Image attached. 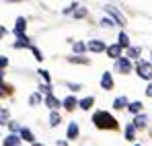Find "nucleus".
Returning <instances> with one entry per match:
<instances>
[{
    "label": "nucleus",
    "mask_w": 152,
    "mask_h": 146,
    "mask_svg": "<svg viewBox=\"0 0 152 146\" xmlns=\"http://www.w3.org/2000/svg\"><path fill=\"white\" fill-rule=\"evenodd\" d=\"M93 123H95L99 130H117V128H119V122H117L111 113H107V111H95Z\"/></svg>",
    "instance_id": "f257e3e1"
},
{
    "label": "nucleus",
    "mask_w": 152,
    "mask_h": 146,
    "mask_svg": "<svg viewBox=\"0 0 152 146\" xmlns=\"http://www.w3.org/2000/svg\"><path fill=\"white\" fill-rule=\"evenodd\" d=\"M136 72H138L140 78L150 80V78H152V64H150V62H146V60H138V64H136Z\"/></svg>",
    "instance_id": "f03ea898"
},
{
    "label": "nucleus",
    "mask_w": 152,
    "mask_h": 146,
    "mask_svg": "<svg viewBox=\"0 0 152 146\" xmlns=\"http://www.w3.org/2000/svg\"><path fill=\"white\" fill-rule=\"evenodd\" d=\"M105 12H109V15H111V17L117 21V25H121V27L126 25V17L119 12V8H117V6H113V4H107V6H105Z\"/></svg>",
    "instance_id": "7ed1b4c3"
},
{
    "label": "nucleus",
    "mask_w": 152,
    "mask_h": 146,
    "mask_svg": "<svg viewBox=\"0 0 152 146\" xmlns=\"http://www.w3.org/2000/svg\"><path fill=\"white\" fill-rule=\"evenodd\" d=\"M115 70H117L119 74H129L132 72V60H127V58L115 60Z\"/></svg>",
    "instance_id": "20e7f679"
},
{
    "label": "nucleus",
    "mask_w": 152,
    "mask_h": 146,
    "mask_svg": "<svg viewBox=\"0 0 152 146\" xmlns=\"http://www.w3.org/2000/svg\"><path fill=\"white\" fill-rule=\"evenodd\" d=\"M27 31V19L25 17H19L17 21H15V27H12V33L19 37V35H25Z\"/></svg>",
    "instance_id": "39448f33"
},
{
    "label": "nucleus",
    "mask_w": 152,
    "mask_h": 146,
    "mask_svg": "<svg viewBox=\"0 0 152 146\" xmlns=\"http://www.w3.org/2000/svg\"><path fill=\"white\" fill-rule=\"evenodd\" d=\"M88 49L93 54H101V51H107V45H105L103 39H91L88 41Z\"/></svg>",
    "instance_id": "423d86ee"
},
{
    "label": "nucleus",
    "mask_w": 152,
    "mask_h": 146,
    "mask_svg": "<svg viewBox=\"0 0 152 146\" xmlns=\"http://www.w3.org/2000/svg\"><path fill=\"white\" fill-rule=\"evenodd\" d=\"M21 136L19 134H8L4 140H2V146H21Z\"/></svg>",
    "instance_id": "0eeeda50"
},
{
    "label": "nucleus",
    "mask_w": 152,
    "mask_h": 146,
    "mask_svg": "<svg viewBox=\"0 0 152 146\" xmlns=\"http://www.w3.org/2000/svg\"><path fill=\"white\" fill-rule=\"evenodd\" d=\"M31 45H33V43H31V39H29V37H27V35H19V37H17V41H15V43H12V48H15V49L31 48Z\"/></svg>",
    "instance_id": "6e6552de"
},
{
    "label": "nucleus",
    "mask_w": 152,
    "mask_h": 146,
    "mask_svg": "<svg viewBox=\"0 0 152 146\" xmlns=\"http://www.w3.org/2000/svg\"><path fill=\"white\" fill-rule=\"evenodd\" d=\"M101 89H103V91H111V89H113V76H111V72H103V76H101Z\"/></svg>",
    "instance_id": "1a4fd4ad"
},
{
    "label": "nucleus",
    "mask_w": 152,
    "mask_h": 146,
    "mask_svg": "<svg viewBox=\"0 0 152 146\" xmlns=\"http://www.w3.org/2000/svg\"><path fill=\"white\" fill-rule=\"evenodd\" d=\"M78 134H80V128H78V123H76V122H70V123H68V130H66V136H68V140H76V138H78Z\"/></svg>",
    "instance_id": "9d476101"
},
{
    "label": "nucleus",
    "mask_w": 152,
    "mask_h": 146,
    "mask_svg": "<svg viewBox=\"0 0 152 146\" xmlns=\"http://www.w3.org/2000/svg\"><path fill=\"white\" fill-rule=\"evenodd\" d=\"M136 130H144L146 125H148V115L146 113H140V115H136V120H134V123H132Z\"/></svg>",
    "instance_id": "9b49d317"
},
{
    "label": "nucleus",
    "mask_w": 152,
    "mask_h": 146,
    "mask_svg": "<svg viewBox=\"0 0 152 146\" xmlns=\"http://www.w3.org/2000/svg\"><path fill=\"white\" fill-rule=\"evenodd\" d=\"M62 105H64V109H66V111H74L76 105H78V99H76L74 95H68V97L62 101Z\"/></svg>",
    "instance_id": "f8f14e48"
},
{
    "label": "nucleus",
    "mask_w": 152,
    "mask_h": 146,
    "mask_svg": "<svg viewBox=\"0 0 152 146\" xmlns=\"http://www.w3.org/2000/svg\"><path fill=\"white\" fill-rule=\"evenodd\" d=\"M107 56H109L111 60H119V58H121V48H119L117 43L107 45Z\"/></svg>",
    "instance_id": "ddd939ff"
},
{
    "label": "nucleus",
    "mask_w": 152,
    "mask_h": 146,
    "mask_svg": "<svg viewBox=\"0 0 152 146\" xmlns=\"http://www.w3.org/2000/svg\"><path fill=\"white\" fill-rule=\"evenodd\" d=\"M19 136H21V140L23 142H29V144H35V134L29 130V128H23L21 132H19Z\"/></svg>",
    "instance_id": "4468645a"
},
{
    "label": "nucleus",
    "mask_w": 152,
    "mask_h": 146,
    "mask_svg": "<svg viewBox=\"0 0 152 146\" xmlns=\"http://www.w3.org/2000/svg\"><path fill=\"white\" fill-rule=\"evenodd\" d=\"M43 103L48 105V109H51V111H56V109L62 105V101H58V99H56V95H48V97L43 99Z\"/></svg>",
    "instance_id": "2eb2a0df"
},
{
    "label": "nucleus",
    "mask_w": 152,
    "mask_h": 146,
    "mask_svg": "<svg viewBox=\"0 0 152 146\" xmlns=\"http://www.w3.org/2000/svg\"><path fill=\"white\" fill-rule=\"evenodd\" d=\"M142 109H144L142 101H132V103L127 105V111H129V113H134V115H140V113H142Z\"/></svg>",
    "instance_id": "dca6fc26"
},
{
    "label": "nucleus",
    "mask_w": 152,
    "mask_h": 146,
    "mask_svg": "<svg viewBox=\"0 0 152 146\" xmlns=\"http://www.w3.org/2000/svg\"><path fill=\"white\" fill-rule=\"evenodd\" d=\"M93 105H95V97H84V99L78 101V107H80L82 111H88Z\"/></svg>",
    "instance_id": "f3484780"
},
{
    "label": "nucleus",
    "mask_w": 152,
    "mask_h": 146,
    "mask_svg": "<svg viewBox=\"0 0 152 146\" xmlns=\"http://www.w3.org/2000/svg\"><path fill=\"white\" fill-rule=\"evenodd\" d=\"M127 105H129L127 97H117L113 101V107H115V109H127Z\"/></svg>",
    "instance_id": "a211bd4d"
},
{
    "label": "nucleus",
    "mask_w": 152,
    "mask_h": 146,
    "mask_svg": "<svg viewBox=\"0 0 152 146\" xmlns=\"http://www.w3.org/2000/svg\"><path fill=\"white\" fill-rule=\"evenodd\" d=\"M8 122H10V111L6 107H2L0 109V125H8Z\"/></svg>",
    "instance_id": "6ab92c4d"
},
{
    "label": "nucleus",
    "mask_w": 152,
    "mask_h": 146,
    "mask_svg": "<svg viewBox=\"0 0 152 146\" xmlns=\"http://www.w3.org/2000/svg\"><path fill=\"white\" fill-rule=\"evenodd\" d=\"M117 45L124 49V48H129V37H127V33H119V37H117Z\"/></svg>",
    "instance_id": "aec40b11"
},
{
    "label": "nucleus",
    "mask_w": 152,
    "mask_h": 146,
    "mask_svg": "<svg viewBox=\"0 0 152 146\" xmlns=\"http://www.w3.org/2000/svg\"><path fill=\"white\" fill-rule=\"evenodd\" d=\"M60 122H62V115H60L58 111H51V113H50V125H51V128H58Z\"/></svg>",
    "instance_id": "412c9836"
},
{
    "label": "nucleus",
    "mask_w": 152,
    "mask_h": 146,
    "mask_svg": "<svg viewBox=\"0 0 152 146\" xmlns=\"http://www.w3.org/2000/svg\"><path fill=\"white\" fill-rule=\"evenodd\" d=\"M142 54V48H127V60H138Z\"/></svg>",
    "instance_id": "4be33fe9"
},
{
    "label": "nucleus",
    "mask_w": 152,
    "mask_h": 146,
    "mask_svg": "<svg viewBox=\"0 0 152 146\" xmlns=\"http://www.w3.org/2000/svg\"><path fill=\"white\" fill-rule=\"evenodd\" d=\"M126 140H129V142L136 140V128H134L132 123H127V125H126Z\"/></svg>",
    "instance_id": "5701e85b"
},
{
    "label": "nucleus",
    "mask_w": 152,
    "mask_h": 146,
    "mask_svg": "<svg viewBox=\"0 0 152 146\" xmlns=\"http://www.w3.org/2000/svg\"><path fill=\"white\" fill-rule=\"evenodd\" d=\"M41 103V93H33V95H29V105L31 107H37Z\"/></svg>",
    "instance_id": "b1692460"
},
{
    "label": "nucleus",
    "mask_w": 152,
    "mask_h": 146,
    "mask_svg": "<svg viewBox=\"0 0 152 146\" xmlns=\"http://www.w3.org/2000/svg\"><path fill=\"white\" fill-rule=\"evenodd\" d=\"M72 45H74V54H84V51L88 49V45H86V43H82V41H74Z\"/></svg>",
    "instance_id": "393cba45"
},
{
    "label": "nucleus",
    "mask_w": 152,
    "mask_h": 146,
    "mask_svg": "<svg viewBox=\"0 0 152 146\" xmlns=\"http://www.w3.org/2000/svg\"><path fill=\"white\" fill-rule=\"evenodd\" d=\"M31 54H33V56H35V60H37V62H43V60H45V58H43V54H41V49L39 48H35V45H31Z\"/></svg>",
    "instance_id": "a878e982"
},
{
    "label": "nucleus",
    "mask_w": 152,
    "mask_h": 146,
    "mask_svg": "<svg viewBox=\"0 0 152 146\" xmlns=\"http://www.w3.org/2000/svg\"><path fill=\"white\" fill-rule=\"evenodd\" d=\"M8 130H10V134H19L23 130V125L19 122H8Z\"/></svg>",
    "instance_id": "bb28decb"
},
{
    "label": "nucleus",
    "mask_w": 152,
    "mask_h": 146,
    "mask_svg": "<svg viewBox=\"0 0 152 146\" xmlns=\"http://www.w3.org/2000/svg\"><path fill=\"white\" fill-rule=\"evenodd\" d=\"M68 62H72V64H88V60L80 58V56H68Z\"/></svg>",
    "instance_id": "cd10ccee"
},
{
    "label": "nucleus",
    "mask_w": 152,
    "mask_h": 146,
    "mask_svg": "<svg viewBox=\"0 0 152 146\" xmlns=\"http://www.w3.org/2000/svg\"><path fill=\"white\" fill-rule=\"evenodd\" d=\"M78 6H80V4H76V2H72V4L64 6V10H62V12H64V15H74V10L78 8Z\"/></svg>",
    "instance_id": "c85d7f7f"
},
{
    "label": "nucleus",
    "mask_w": 152,
    "mask_h": 146,
    "mask_svg": "<svg viewBox=\"0 0 152 146\" xmlns=\"http://www.w3.org/2000/svg\"><path fill=\"white\" fill-rule=\"evenodd\" d=\"M86 12H88V10H86L84 6H78V8L74 10V19H82V17H86Z\"/></svg>",
    "instance_id": "c756f323"
},
{
    "label": "nucleus",
    "mask_w": 152,
    "mask_h": 146,
    "mask_svg": "<svg viewBox=\"0 0 152 146\" xmlns=\"http://www.w3.org/2000/svg\"><path fill=\"white\" fill-rule=\"evenodd\" d=\"M39 93H43L48 97V95H53V89H51V84H41L39 87Z\"/></svg>",
    "instance_id": "7c9ffc66"
},
{
    "label": "nucleus",
    "mask_w": 152,
    "mask_h": 146,
    "mask_svg": "<svg viewBox=\"0 0 152 146\" xmlns=\"http://www.w3.org/2000/svg\"><path fill=\"white\" fill-rule=\"evenodd\" d=\"M39 74H41V78L45 80V84H51V82H50L51 76H50V72H48V70H43V68H41V70H39Z\"/></svg>",
    "instance_id": "2f4dec72"
},
{
    "label": "nucleus",
    "mask_w": 152,
    "mask_h": 146,
    "mask_svg": "<svg viewBox=\"0 0 152 146\" xmlns=\"http://www.w3.org/2000/svg\"><path fill=\"white\" fill-rule=\"evenodd\" d=\"M113 21H111V19H101V27L103 29H111V27H113Z\"/></svg>",
    "instance_id": "473e14b6"
},
{
    "label": "nucleus",
    "mask_w": 152,
    "mask_h": 146,
    "mask_svg": "<svg viewBox=\"0 0 152 146\" xmlns=\"http://www.w3.org/2000/svg\"><path fill=\"white\" fill-rule=\"evenodd\" d=\"M6 66H8V58L6 56H0V70H4Z\"/></svg>",
    "instance_id": "72a5a7b5"
},
{
    "label": "nucleus",
    "mask_w": 152,
    "mask_h": 146,
    "mask_svg": "<svg viewBox=\"0 0 152 146\" xmlns=\"http://www.w3.org/2000/svg\"><path fill=\"white\" fill-rule=\"evenodd\" d=\"M66 87H68L70 91H80V89H82V84H74V82H66Z\"/></svg>",
    "instance_id": "f704fd0d"
},
{
    "label": "nucleus",
    "mask_w": 152,
    "mask_h": 146,
    "mask_svg": "<svg viewBox=\"0 0 152 146\" xmlns=\"http://www.w3.org/2000/svg\"><path fill=\"white\" fill-rule=\"evenodd\" d=\"M6 33H8V31H6V29H4V27H2V25H0V37H4V35H6Z\"/></svg>",
    "instance_id": "c9c22d12"
},
{
    "label": "nucleus",
    "mask_w": 152,
    "mask_h": 146,
    "mask_svg": "<svg viewBox=\"0 0 152 146\" xmlns=\"http://www.w3.org/2000/svg\"><path fill=\"white\" fill-rule=\"evenodd\" d=\"M146 95H148V97H152V82L148 84V89H146Z\"/></svg>",
    "instance_id": "e433bc0d"
},
{
    "label": "nucleus",
    "mask_w": 152,
    "mask_h": 146,
    "mask_svg": "<svg viewBox=\"0 0 152 146\" xmlns=\"http://www.w3.org/2000/svg\"><path fill=\"white\" fill-rule=\"evenodd\" d=\"M56 144H58V146H68V144H66V142H64V140H58Z\"/></svg>",
    "instance_id": "4c0bfd02"
},
{
    "label": "nucleus",
    "mask_w": 152,
    "mask_h": 146,
    "mask_svg": "<svg viewBox=\"0 0 152 146\" xmlns=\"http://www.w3.org/2000/svg\"><path fill=\"white\" fill-rule=\"evenodd\" d=\"M4 76H6V74H4V70H0V82L4 80Z\"/></svg>",
    "instance_id": "58836bf2"
},
{
    "label": "nucleus",
    "mask_w": 152,
    "mask_h": 146,
    "mask_svg": "<svg viewBox=\"0 0 152 146\" xmlns=\"http://www.w3.org/2000/svg\"><path fill=\"white\" fill-rule=\"evenodd\" d=\"M31 146H45V144H41V142H35V144H31Z\"/></svg>",
    "instance_id": "ea45409f"
},
{
    "label": "nucleus",
    "mask_w": 152,
    "mask_h": 146,
    "mask_svg": "<svg viewBox=\"0 0 152 146\" xmlns=\"http://www.w3.org/2000/svg\"><path fill=\"white\" fill-rule=\"evenodd\" d=\"M136 146H140V144H136Z\"/></svg>",
    "instance_id": "a19ab883"
}]
</instances>
